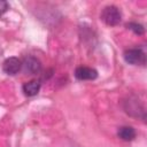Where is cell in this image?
<instances>
[{"label":"cell","mask_w":147,"mask_h":147,"mask_svg":"<svg viewBox=\"0 0 147 147\" xmlns=\"http://www.w3.org/2000/svg\"><path fill=\"white\" fill-rule=\"evenodd\" d=\"M22 69L28 75H37L41 70L40 61L34 56H28L22 62Z\"/></svg>","instance_id":"obj_3"},{"label":"cell","mask_w":147,"mask_h":147,"mask_svg":"<svg viewBox=\"0 0 147 147\" xmlns=\"http://www.w3.org/2000/svg\"><path fill=\"white\" fill-rule=\"evenodd\" d=\"M40 90V82L39 80H30L23 85V92L26 96H33L38 94Z\"/></svg>","instance_id":"obj_6"},{"label":"cell","mask_w":147,"mask_h":147,"mask_svg":"<svg viewBox=\"0 0 147 147\" xmlns=\"http://www.w3.org/2000/svg\"><path fill=\"white\" fill-rule=\"evenodd\" d=\"M8 9V3L6 1H0V14L5 13Z\"/></svg>","instance_id":"obj_9"},{"label":"cell","mask_w":147,"mask_h":147,"mask_svg":"<svg viewBox=\"0 0 147 147\" xmlns=\"http://www.w3.org/2000/svg\"><path fill=\"white\" fill-rule=\"evenodd\" d=\"M124 60L129 64L144 65L146 63V55L141 48H130L124 52Z\"/></svg>","instance_id":"obj_2"},{"label":"cell","mask_w":147,"mask_h":147,"mask_svg":"<svg viewBox=\"0 0 147 147\" xmlns=\"http://www.w3.org/2000/svg\"><path fill=\"white\" fill-rule=\"evenodd\" d=\"M2 69L7 75H16L22 69V62L20 59L11 56L5 60L2 64Z\"/></svg>","instance_id":"obj_4"},{"label":"cell","mask_w":147,"mask_h":147,"mask_svg":"<svg viewBox=\"0 0 147 147\" xmlns=\"http://www.w3.org/2000/svg\"><path fill=\"white\" fill-rule=\"evenodd\" d=\"M75 77L79 80H93L98 77V71L93 68L80 65L75 70Z\"/></svg>","instance_id":"obj_5"},{"label":"cell","mask_w":147,"mask_h":147,"mask_svg":"<svg viewBox=\"0 0 147 147\" xmlns=\"http://www.w3.org/2000/svg\"><path fill=\"white\" fill-rule=\"evenodd\" d=\"M126 28H127V29H130L131 31H133L136 34H142V33L145 32L144 26H142L141 24H139V23L130 22V23H127V24H126Z\"/></svg>","instance_id":"obj_8"},{"label":"cell","mask_w":147,"mask_h":147,"mask_svg":"<svg viewBox=\"0 0 147 147\" xmlns=\"http://www.w3.org/2000/svg\"><path fill=\"white\" fill-rule=\"evenodd\" d=\"M101 20L109 26H115L121 23L122 14L116 6H107L101 13Z\"/></svg>","instance_id":"obj_1"},{"label":"cell","mask_w":147,"mask_h":147,"mask_svg":"<svg viewBox=\"0 0 147 147\" xmlns=\"http://www.w3.org/2000/svg\"><path fill=\"white\" fill-rule=\"evenodd\" d=\"M117 136L119 139L124 141H131L136 138V131L132 126H122L118 129Z\"/></svg>","instance_id":"obj_7"}]
</instances>
